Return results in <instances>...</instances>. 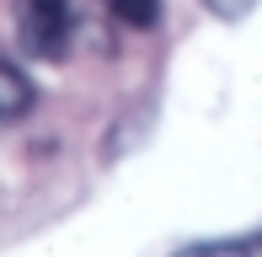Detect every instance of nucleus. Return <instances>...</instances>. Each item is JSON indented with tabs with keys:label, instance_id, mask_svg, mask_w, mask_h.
<instances>
[{
	"label": "nucleus",
	"instance_id": "2",
	"mask_svg": "<svg viewBox=\"0 0 262 257\" xmlns=\"http://www.w3.org/2000/svg\"><path fill=\"white\" fill-rule=\"evenodd\" d=\"M32 113V80L11 59H0V123H16Z\"/></svg>",
	"mask_w": 262,
	"mask_h": 257
},
{
	"label": "nucleus",
	"instance_id": "1",
	"mask_svg": "<svg viewBox=\"0 0 262 257\" xmlns=\"http://www.w3.org/2000/svg\"><path fill=\"white\" fill-rule=\"evenodd\" d=\"M16 32L32 59H64L75 38V0H16Z\"/></svg>",
	"mask_w": 262,
	"mask_h": 257
},
{
	"label": "nucleus",
	"instance_id": "5",
	"mask_svg": "<svg viewBox=\"0 0 262 257\" xmlns=\"http://www.w3.org/2000/svg\"><path fill=\"white\" fill-rule=\"evenodd\" d=\"M204 6H209L220 22H241V16H252V6H257V0H204Z\"/></svg>",
	"mask_w": 262,
	"mask_h": 257
},
{
	"label": "nucleus",
	"instance_id": "4",
	"mask_svg": "<svg viewBox=\"0 0 262 257\" xmlns=\"http://www.w3.org/2000/svg\"><path fill=\"white\" fill-rule=\"evenodd\" d=\"M177 257H257L252 241H198V247H182Z\"/></svg>",
	"mask_w": 262,
	"mask_h": 257
},
{
	"label": "nucleus",
	"instance_id": "3",
	"mask_svg": "<svg viewBox=\"0 0 262 257\" xmlns=\"http://www.w3.org/2000/svg\"><path fill=\"white\" fill-rule=\"evenodd\" d=\"M107 11H113V22H123L134 32H150L161 22V0H107Z\"/></svg>",
	"mask_w": 262,
	"mask_h": 257
}]
</instances>
